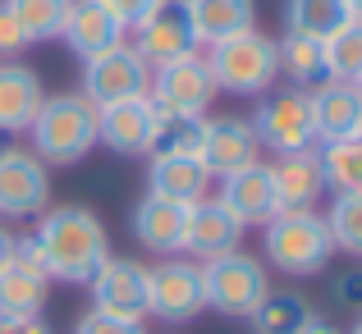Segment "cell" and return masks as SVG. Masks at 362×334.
<instances>
[{"mask_svg": "<svg viewBox=\"0 0 362 334\" xmlns=\"http://www.w3.org/2000/svg\"><path fill=\"white\" fill-rule=\"evenodd\" d=\"M33 238H37V247H42L46 280L88 284L92 275L101 270V261L110 256L106 225H101L88 206H55V211H42Z\"/></svg>", "mask_w": 362, "mask_h": 334, "instance_id": "obj_1", "label": "cell"}, {"mask_svg": "<svg viewBox=\"0 0 362 334\" xmlns=\"http://www.w3.org/2000/svg\"><path fill=\"white\" fill-rule=\"evenodd\" d=\"M28 138H33V156L42 165H78L97 147V106L83 92L46 97L37 119L28 124Z\"/></svg>", "mask_w": 362, "mask_h": 334, "instance_id": "obj_2", "label": "cell"}, {"mask_svg": "<svg viewBox=\"0 0 362 334\" xmlns=\"http://www.w3.org/2000/svg\"><path fill=\"white\" fill-rule=\"evenodd\" d=\"M206 69L216 78V92H234V97H262L271 83L280 78V55H275V37L247 28L239 37L206 46Z\"/></svg>", "mask_w": 362, "mask_h": 334, "instance_id": "obj_3", "label": "cell"}, {"mask_svg": "<svg viewBox=\"0 0 362 334\" xmlns=\"http://www.w3.org/2000/svg\"><path fill=\"white\" fill-rule=\"evenodd\" d=\"M262 229H266V261L293 280L321 275L335 256L330 229L317 211H275Z\"/></svg>", "mask_w": 362, "mask_h": 334, "instance_id": "obj_4", "label": "cell"}, {"mask_svg": "<svg viewBox=\"0 0 362 334\" xmlns=\"http://www.w3.org/2000/svg\"><path fill=\"white\" fill-rule=\"evenodd\" d=\"M202 266V298L211 311L221 316H234V321H247L257 311V302L271 293V280H266V266L247 252H225V256H211V261H197Z\"/></svg>", "mask_w": 362, "mask_h": 334, "instance_id": "obj_5", "label": "cell"}, {"mask_svg": "<svg viewBox=\"0 0 362 334\" xmlns=\"http://www.w3.org/2000/svg\"><path fill=\"white\" fill-rule=\"evenodd\" d=\"M151 106L160 114H175V119H206L216 101V78L206 69V55H179V60L151 69V88H147Z\"/></svg>", "mask_w": 362, "mask_h": 334, "instance_id": "obj_6", "label": "cell"}, {"mask_svg": "<svg viewBox=\"0 0 362 334\" xmlns=\"http://www.w3.org/2000/svg\"><path fill=\"white\" fill-rule=\"evenodd\" d=\"M206 311L202 298V266L188 256H165L147 270V316L165 326H188Z\"/></svg>", "mask_w": 362, "mask_h": 334, "instance_id": "obj_7", "label": "cell"}, {"mask_svg": "<svg viewBox=\"0 0 362 334\" xmlns=\"http://www.w3.org/2000/svg\"><path fill=\"white\" fill-rule=\"evenodd\" d=\"M147 88H151V64L129 42L83 60V97L92 106H115V101H129V97H147Z\"/></svg>", "mask_w": 362, "mask_h": 334, "instance_id": "obj_8", "label": "cell"}, {"mask_svg": "<svg viewBox=\"0 0 362 334\" xmlns=\"http://www.w3.org/2000/svg\"><path fill=\"white\" fill-rule=\"evenodd\" d=\"M252 129H257V142H262V147H271L275 156H289V151H312V147H317V129H312L308 92H298V88L271 92V97L257 106Z\"/></svg>", "mask_w": 362, "mask_h": 334, "instance_id": "obj_9", "label": "cell"}, {"mask_svg": "<svg viewBox=\"0 0 362 334\" xmlns=\"http://www.w3.org/2000/svg\"><path fill=\"white\" fill-rule=\"evenodd\" d=\"M51 202V174L46 165L23 147L0 151V215L5 220H28L42 215Z\"/></svg>", "mask_w": 362, "mask_h": 334, "instance_id": "obj_10", "label": "cell"}, {"mask_svg": "<svg viewBox=\"0 0 362 334\" xmlns=\"http://www.w3.org/2000/svg\"><path fill=\"white\" fill-rule=\"evenodd\" d=\"M160 133V110L151 97H129L115 106H97V142L115 156H151Z\"/></svg>", "mask_w": 362, "mask_h": 334, "instance_id": "obj_11", "label": "cell"}, {"mask_svg": "<svg viewBox=\"0 0 362 334\" xmlns=\"http://www.w3.org/2000/svg\"><path fill=\"white\" fill-rule=\"evenodd\" d=\"M92 307L119 321H142L147 316V266L129 261V256H106L101 270L88 280Z\"/></svg>", "mask_w": 362, "mask_h": 334, "instance_id": "obj_12", "label": "cell"}, {"mask_svg": "<svg viewBox=\"0 0 362 334\" xmlns=\"http://www.w3.org/2000/svg\"><path fill=\"white\" fill-rule=\"evenodd\" d=\"M129 46L151 64V69L179 60V55H193L197 51V37H193V28H188L184 0H160L147 18L133 28V42Z\"/></svg>", "mask_w": 362, "mask_h": 334, "instance_id": "obj_13", "label": "cell"}, {"mask_svg": "<svg viewBox=\"0 0 362 334\" xmlns=\"http://www.w3.org/2000/svg\"><path fill=\"white\" fill-rule=\"evenodd\" d=\"M197 160L206 165L211 179H225L234 169L262 160V142H257L252 119L243 114H221V119H206L202 124V147H197Z\"/></svg>", "mask_w": 362, "mask_h": 334, "instance_id": "obj_14", "label": "cell"}, {"mask_svg": "<svg viewBox=\"0 0 362 334\" xmlns=\"http://www.w3.org/2000/svg\"><path fill=\"white\" fill-rule=\"evenodd\" d=\"M216 202H221L243 229H247V225H266L275 211H280V206H275L271 165L252 160V165H243V169H234V174H225V179H221V193H216Z\"/></svg>", "mask_w": 362, "mask_h": 334, "instance_id": "obj_15", "label": "cell"}, {"mask_svg": "<svg viewBox=\"0 0 362 334\" xmlns=\"http://www.w3.org/2000/svg\"><path fill=\"white\" fill-rule=\"evenodd\" d=\"M243 243V225L225 211L216 197H202L184 211V252L197 256V261H211V256H225Z\"/></svg>", "mask_w": 362, "mask_h": 334, "instance_id": "obj_16", "label": "cell"}, {"mask_svg": "<svg viewBox=\"0 0 362 334\" xmlns=\"http://www.w3.org/2000/svg\"><path fill=\"white\" fill-rule=\"evenodd\" d=\"M147 193L151 197H165V202L179 206H193L211 193V174L197 156H175V151H151V165H147Z\"/></svg>", "mask_w": 362, "mask_h": 334, "instance_id": "obj_17", "label": "cell"}, {"mask_svg": "<svg viewBox=\"0 0 362 334\" xmlns=\"http://www.w3.org/2000/svg\"><path fill=\"white\" fill-rule=\"evenodd\" d=\"M60 37H64V46H69L78 60H92V55H101V51H110V46L129 42V28H124L106 5H97V0H74L69 18H64V28H60Z\"/></svg>", "mask_w": 362, "mask_h": 334, "instance_id": "obj_18", "label": "cell"}, {"mask_svg": "<svg viewBox=\"0 0 362 334\" xmlns=\"http://www.w3.org/2000/svg\"><path fill=\"white\" fill-rule=\"evenodd\" d=\"M271 184H275V206H280V211H312V206L321 202V193H326V174H321L317 147L275 156Z\"/></svg>", "mask_w": 362, "mask_h": 334, "instance_id": "obj_19", "label": "cell"}, {"mask_svg": "<svg viewBox=\"0 0 362 334\" xmlns=\"http://www.w3.org/2000/svg\"><path fill=\"white\" fill-rule=\"evenodd\" d=\"M308 106H312V129H317V142H339V138H354L358 129V114H362V92L354 83H317L308 92Z\"/></svg>", "mask_w": 362, "mask_h": 334, "instance_id": "obj_20", "label": "cell"}, {"mask_svg": "<svg viewBox=\"0 0 362 334\" xmlns=\"http://www.w3.org/2000/svg\"><path fill=\"white\" fill-rule=\"evenodd\" d=\"M184 211H188V206L165 202V197H151L147 193L138 206H133L129 229H133V238H138L147 252L175 256V252H184Z\"/></svg>", "mask_w": 362, "mask_h": 334, "instance_id": "obj_21", "label": "cell"}, {"mask_svg": "<svg viewBox=\"0 0 362 334\" xmlns=\"http://www.w3.org/2000/svg\"><path fill=\"white\" fill-rule=\"evenodd\" d=\"M42 101L46 92L37 69H28L18 60H0V133H28Z\"/></svg>", "mask_w": 362, "mask_h": 334, "instance_id": "obj_22", "label": "cell"}, {"mask_svg": "<svg viewBox=\"0 0 362 334\" xmlns=\"http://www.w3.org/2000/svg\"><path fill=\"white\" fill-rule=\"evenodd\" d=\"M184 14L197 46H216L257 23V0H184Z\"/></svg>", "mask_w": 362, "mask_h": 334, "instance_id": "obj_23", "label": "cell"}, {"mask_svg": "<svg viewBox=\"0 0 362 334\" xmlns=\"http://www.w3.org/2000/svg\"><path fill=\"white\" fill-rule=\"evenodd\" d=\"M46 284H51V280L23 270V266L9 256V261L0 266V316H42Z\"/></svg>", "mask_w": 362, "mask_h": 334, "instance_id": "obj_24", "label": "cell"}, {"mask_svg": "<svg viewBox=\"0 0 362 334\" xmlns=\"http://www.w3.org/2000/svg\"><path fill=\"white\" fill-rule=\"evenodd\" d=\"M275 55H280V73L293 83L298 92L326 83V60H321V42L298 32H284V42H275Z\"/></svg>", "mask_w": 362, "mask_h": 334, "instance_id": "obj_25", "label": "cell"}, {"mask_svg": "<svg viewBox=\"0 0 362 334\" xmlns=\"http://www.w3.org/2000/svg\"><path fill=\"white\" fill-rule=\"evenodd\" d=\"M339 23H349L344 0H284V28L312 42H326Z\"/></svg>", "mask_w": 362, "mask_h": 334, "instance_id": "obj_26", "label": "cell"}, {"mask_svg": "<svg viewBox=\"0 0 362 334\" xmlns=\"http://www.w3.org/2000/svg\"><path fill=\"white\" fill-rule=\"evenodd\" d=\"M317 160H321V174H326L330 193H362V138L321 142Z\"/></svg>", "mask_w": 362, "mask_h": 334, "instance_id": "obj_27", "label": "cell"}, {"mask_svg": "<svg viewBox=\"0 0 362 334\" xmlns=\"http://www.w3.org/2000/svg\"><path fill=\"white\" fill-rule=\"evenodd\" d=\"M5 5H9V14H14L23 42L33 46V42H55V37H60L74 0H5Z\"/></svg>", "mask_w": 362, "mask_h": 334, "instance_id": "obj_28", "label": "cell"}, {"mask_svg": "<svg viewBox=\"0 0 362 334\" xmlns=\"http://www.w3.org/2000/svg\"><path fill=\"white\" fill-rule=\"evenodd\" d=\"M321 60H326V78L335 83H358L362 73V23L349 18L321 42Z\"/></svg>", "mask_w": 362, "mask_h": 334, "instance_id": "obj_29", "label": "cell"}, {"mask_svg": "<svg viewBox=\"0 0 362 334\" xmlns=\"http://www.w3.org/2000/svg\"><path fill=\"white\" fill-rule=\"evenodd\" d=\"M308 316H312L308 298H298V293H275L271 289L262 302H257V311L247 321H252L257 334H293Z\"/></svg>", "mask_w": 362, "mask_h": 334, "instance_id": "obj_30", "label": "cell"}, {"mask_svg": "<svg viewBox=\"0 0 362 334\" xmlns=\"http://www.w3.org/2000/svg\"><path fill=\"white\" fill-rule=\"evenodd\" d=\"M321 220L330 229L335 252L362 256V193H335V202H330V211Z\"/></svg>", "mask_w": 362, "mask_h": 334, "instance_id": "obj_31", "label": "cell"}, {"mask_svg": "<svg viewBox=\"0 0 362 334\" xmlns=\"http://www.w3.org/2000/svg\"><path fill=\"white\" fill-rule=\"evenodd\" d=\"M74 334H147V330H142V321H119V316H106V311L92 307L88 316H78Z\"/></svg>", "mask_w": 362, "mask_h": 334, "instance_id": "obj_32", "label": "cell"}, {"mask_svg": "<svg viewBox=\"0 0 362 334\" xmlns=\"http://www.w3.org/2000/svg\"><path fill=\"white\" fill-rule=\"evenodd\" d=\"M97 5H106L110 14H115L119 23H124V28H129V32H133V28H138L142 18H147L151 9L160 5V0H97Z\"/></svg>", "mask_w": 362, "mask_h": 334, "instance_id": "obj_33", "label": "cell"}, {"mask_svg": "<svg viewBox=\"0 0 362 334\" xmlns=\"http://www.w3.org/2000/svg\"><path fill=\"white\" fill-rule=\"evenodd\" d=\"M23 46H28V42H23V32H18L14 14H9V5L0 0V60H14Z\"/></svg>", "mask_w": 362, "mask_h": 334, "instance_id": "obj_34", "label": "cell"}, {"mask_svg": "<svg viewBox=\"0 0 362 334\" xmlns=\"http://www.w3.org/2000/svg\"><path fill=\"white\" fill-rule=\"evenodd\" d=\"M335 302H344V307H362V266L335 275Z\"/></svg>", "mask_w": 362, "mask_h": 334, "instance_id": "obj_35", "label": "cell"}, {"mask_svg": "<svg viewBox=\"0 0 362 334\" xmlns=\"http://www.w3.org/2000/svg\"><path fill=\"white\" fill-rule=\"evenodd\" d=\"M0 334H51L42 316H0Z\"/></svg>", "mask_w": 362, "mask_h": 334, "instance_id": "obj_36", "label": "cell"}, {"mask_svg": "<svg viewBox=\"0 0 362 334\" xmlns=\"http://www.w3.org/2000/svg\"><path fill=\"white\" fill-rule=\"evenodd\" d=\"M293 334H339V330H335V321H326V316H308Z\"/></svg>", "mask_w": 362, "mask_h": 334, "instance_id": "obj_37", "label": "cell"}, {"mask_svg": "<svg viewBox=\"0 0 362 334\" xmlns=\"http://www.w3.org/2000/svg\"><path fill=\"white\" fill-rule=\"evenodd\" d=\"M9 256H14V234H9V229H0V266H5Z\"/></svg>", "mask_w": 362, "mask_h": 334, "instance_id": "obj_38", "label": "cell"}, {"mask_svg": "<svg viewBox=\"0 0 362 334\" xmlns=\"http://www.w3.org/2000/svg\"><path fill=\"white\" fill-rule=\"evenodd\" d=\"M344 9H349V18H358V23H362V0H344Z\"/></svg>", "mask_w": 362, "mask_h": 334, "instance_id": "obj_39", "label": "cell"}, {"mask_svg": "<svg viewBox=\"0 0 362 334\" xmlns=\"http://www.w3.org/2000/svg\"><path fill=\"white\" fill-rule=\"evenodd\" d=\"M354 138H362V114H358V129H354Z\"/></svg>", "mask_w": 362, "mask_h": 334, "instance_id": "obj_40", "label": "cell"}, {"mask_svg": "<svg viewBox=\"0 0 362 334\" xmlns=\"http://www.w3.org/2000/svg\"><path fill=\"white\" fill-rule=\"evenodd\" d=\"M354 334H362V316H358V326H354Z\"/></svg>", "mask_w": 362, "mask_h": 334, "instance_id": "obj_41", "label": "cell"}, {"mask_svg": "<svg viewBox=\"0 0 362 334\" xmlns=\"http://www.w3.org/2000/svg\"><path fill=\"white\" fill-rule=\"evenodd\" d=\"M354 88H358V92H362V73H358V83H354Z\"/></svg>", "mask_w": 362, "mask_h": 334, "instance_id": "obj_42", "label": "cell"}]
</instances>
